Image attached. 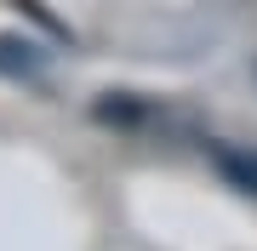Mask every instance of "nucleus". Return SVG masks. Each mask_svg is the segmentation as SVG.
I'll list each match as a JSON object with an SVG mask.
<instances>
[]
</instances>
